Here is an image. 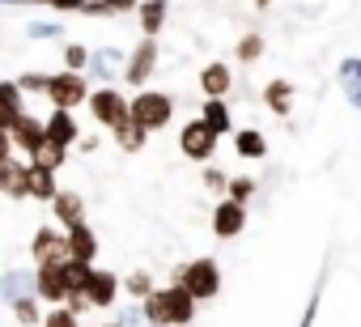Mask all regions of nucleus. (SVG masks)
I'll list each match as a JSON object with an SVG mask.
<instances>
[{"label": "nucleus", "instance_id": "obj_1", "mask_svg": "<svg viewBox=\"0 0 361 327\" xmlns=\"http://www.w3.org/2000/svg\"><path fill=\"white\" fill-rule=\"evenodd\" d=\"M140 306H145V314H149L153 327H188V323L196 319V306H200V302L174 280V285H161V289H157L153 297H145Z\"/></svg>", "mask_w": 361, "mask_h": 327}, {"label": "nucleus", "instance_id": "obj_2", "mask_svg": "<svg viewBox=\"0 0 361 327\" xmlns=\"http://www.w3.org/2000/svg\"><path fill=\"white\" fill-rule=\"evenodd\" d=\"M174 280L183 285L196 302H213V297L221 293V264H217L213 255H200V259H192V264L178 268Z\"/></svg>", "mask_w": 361, "mask_h": 327}, {"label": "nucleus", "instance_id": "obj_3", "mask_svg": "<svg viewBox=\"0 0 361 327\" xmlns=\"http://www.w3.org/2000/svg\"><path fill=\"white\" fill-rule=\"evenodd\" d=\"M132 119H136L140 128H149V132H161V128H170V119H174V98L161 94V90H136V98H132Z\"/></svg>", "mask_w": 361, "mask_h": 327}, {"label": "nucleus", "instance_id": "obj_4", "mask_svg": "<svg viewBox=\"0 0 361 327\" xmlns=\"http://www.w3.org/2000/svg\"><path fill=\"white\" fill-rule=\"evenodd\" d=\"M90 77L85 73H73V68H64V73H56L51 77V85H47V102H51V111H77L81 102H90Z\"/></svg>", "mask_w": 361, "mask_h": 327}, {"label": "nucleus", "instance_id": "obj_5", "mask_svg": "<svg viewBox=\"0 0 361 327\" xmlns=\"http://www.w3.org/2000/svg\"><path fill=\"white\" fill-rule=\"evenodd\" d=\"M90 115H94V123H102V128H119V123H128L132 119V98H123L115 85H102V90H94L90 94Z\"/></svg>", "mask_w": 361, "mask_h": 327}, {"label": "nucleus", "instance_id": "obj_6", "mask_svg": "<svg viewBox=\"0 0 361 327\" xmlns=\"http://www.w3.org/2000/svg\"><path fill=\"white\" fill-rule=\"evenodd\" d=\"M217 132L204 123V119H192V123H183V132H178V149H183V157L188 161H209L213 153H217Z\"/></svg>", "mask_w": 361, "mask_h": 327}, {"label": "nucleus", "instance_id": "obj_7", "mask_svg": "<svg viewBox=\"0 0 361 327\" xmlns=\"http://www.w3.org/2000/svg\"><path fill=\"white\" fill-rule=\"evenodd\" d=\"M157 39H140L136 43V51L123 60V81L132 85V90H140V85H149L153 81V68H157Z\"/></svg>", "mask_w": 361, "mask_h": 327}, {"label": "nucleus", "instance_id": "obj_8", "mask_svg": "<svg viewBox=\"0 0 361 327\" xmlns=\"http://www.w3.org/2000/svg\"><path fill=\"white\" fill-rule=\"evenodd\" d=\"M30 255L35 264H60L68 259V230L64 226H39L30 238Z\"/></svg>", "mask_w": 361, "mask_h": 327}, {"label": "nucleus", "instance_id": "obj_9", "mask_svg": "<svg viewBox=\"0 0 361 327\" xmlns=\"http://www.w3.org/2000/svg\"><path fill=\"white\" fill-rule=\"evenodd\" d=\"M5 140H9V149H18V153H26V157H35V149L47 140V119H35L30 111L5 132Z\"/></svg>", "mask_w": 361, "mask_h": 327}, {"label": "nucleus", "instance_id": "obj_10", "mask_svg": "<svg viewBox=\"0 0 361 327\" xmlns=\"http://www.w3.org/2000/svg\"><path fill=\"white\" fill-rule=\"evenodd\" d=\"M35 293H39L47 306H64V302H68L64 259H60V264H39V268H35Z\"/></svg>", "mask_w": 361, "mask_h": 327}, {"label": "nucleus", "instance_id": "obj_11", "mask_svg": "<svg viewBox=\"0 0 361 327\" xmlns=\"http://www.w3.org/2000/svg\"><path fill=\"white\" fill-rule=\"evenodd\" d=\"M119 293H123V276H115L111 268H94V272H90L85 297H90V306H94V310H111Z\"/></svg>", "mask_w": 361, "mask_h": 327}, {"label": "nucleus", "instance_id": "obj_12", "mask_svg": "<svg viewBox=\"0 0 361 327\" xmlns=\"http://www.w3.org/2000/svg\"><path fill=\"white\" fill-rule=\"evenodd\" d=\"M0 187H5L9 200H26L30 196V161L5 153V161H0Z\"/></svg>", "mask_w": 361, "mask_h": 327}, {"label": "nucleus", "instance_id": "obj_13", "mask_svg": "<svg viewBox=\"0 0 361 327\" xmlns=\"http://www.w3.org/2000/svg\"><path fill=\"white\" fill-rule=\"evenodd\" d=\"M243 230H247V204L234 200V196H226V200L213 209V234H217V238H238Z\"/></svg>", "mask_w": 361, "mask_h": 327}, {"label": "nucleus", "instance_id": "obj_14", "mask_svg": "<svg viewBox=\"0 0 361 327\" xmlns=\"http://www.w3.org/2000/svg\"><path fill=\"white\" fill-rule=\"evenodd\" d=\"M200 90H204V98H226V94L234 90V73H230V64H221V60L204 64V73H200Z\"/></svg>", "mask_w": 361, "mask_h": 327}, {"label": "nucleus", "instance_id": "obj_15", "mask_svg": "<svg viewBox=\"0 0 361 327\" xmlns=\"http://www.w3.org/2000/svg\"><path fill=\"white\" fill-rule=\"evenodd\" d=\"M51 217H56V226L73 230V226L85 221V200H81L77 192H60V196L51 200Z\"/></svg>", "mask_w": 361, "mask_h": 327}, {"label": "nucleus", "instance_id": "obj_16", "mask_svg": "<svg viewBox=\"0 0 361 327\" xmlns=\"http://www.w3.org/2000/svg\"><path fill=\"white\" fill-rule=\"evenodd\" d=\"M68 259H81V264H94L98 259V234H94V226H73L68 230Z\"/></svg>", "mask_w": 361, "mask_h": 327}, {"label": "nucleus", "instance_id": "obj_17", "mask_svg": "<svg viewBox=\"0 0 361 327\" xmlns=\"http://www.w3.org/2000/svg\"><path fill=\"white\" fill-rule=\"evenodd\" d=\"M170 0H140V9H136V22H140V30H145V39H157L161 35V26H166V9Z\"/></svg>", "mask_w": 361, "mask_h": 327}, {"label": "nucleus", "instance_id": "obj_18", "mask_svg": "<svg viewBox=\"0 0 361 327\" xmlns=\"http://www.w3.org/2000/svg\"><path fill=\"white\" fill-rule=\"evenodd\" d=\"M47 140H56V144H77L81 140V128H77L73 111H51L47 115Z\"/></svg>", "mask_w": 361, "mask_h": 327}, {"label": "nucleus", "instance_id": "obj_19", "mask_svg": "<svg viewBox=\"0 0 361 327\" xmlns=\"http://www.w3.org/2000/svg\"><path fill=\"white\" fill-rule=\"evenodd\" d=\"M9 314H13V323H18V327H43V319H47V310H43V297H39V293L9 302Z\"/></svg>", "mask_w": 361, "mask_h": 327}, {"label": "nucleus", "instance_id": "obj_20", "mask_svg": "<svg viewBox=\"0 0 361 327\" xmlns=\"http://www.w3.org/2000/svg\"><path fill=\"white\" fill-rule=\"evenodd\" d=\"M30 293H35V272L9 268L5 276H0V297H5V306H9V302H18V297H30Z\"/></svg>", "mask_w": 361, "mask_h": 327}, {"label": "nucleus", "instance_id": "obj_21", "mask_svg": "<svg viewBox=\"0 0 361 327\" xmlns=\"http://www.w3.org/2000/svg\"><path fill=\"white\" fill-rule=\"evenodd\" d=\"M217 136H234L238 128H234V115H230V106H226V98H204V115H200Z\"/></svg>", "mask_w": 361, "mask_h": 327}, {"label": "nucleus", "instance_id": "obj_22", "mask_svg": "<svg viewBox=\"0 0 361 327\" xmlns=\"http://www.w3.org/2000/svg\"><path fill=\"white\" fill-rule=\"evenodd\" d=\"M123 56L115 51V47H106V51H94L90 56V68H85V77L90 81H98V85H106L111 77H123V73H115V64H119Z\"/></svg>", "mask_w": 361, "mask_h": 327}, {"label": "nucleus", "instance_id": "obj_23", "mask_svg": "<svg viewBox=\"0 0 361 327\" xmlns=\"http://www.w3.org/2000/svg\"><path fill=\"white\" fill-rule=\"evenodd\" d=\"M60 196V183H56V171H43V166H30V200L39 204H51Z\"/></svg>", "mask_w": 361, "mask_h": 327}, {"label": "nucleus", "instance_id": "obj_24", "mask_svg": "<svg viewBox=\"0 0 361 327\" xmlns=\"http://www.w3.org/2000/svg\"><path fill=\"white\" fill-rule=\"evenodd\" d=\"M234 149H238V157H268V136L264 132H255V128H238L234 132Z\"/></svg>", "mask_w": 361, "mask_h": 327}, {"label": "nucleus", "instance_id": "obj_25", "mask_svg": "<svg viewBox=\"0 0 361 327\" xmlns=\"http://www.w3.org/2000/svg\"><path fill=\"white\" fill-rule=\"evenodd\" d=\"M30 166H43V171H60L64 161H68V144H56V140H43L35 149V157H26Z\"/></svg>", "mask_w": 361, "mask_h": 327}, {"label": "nucleus", "instance_id": "obj_26", "mask_svg": "<svg viewBox=\"0 0 361 327\" xmlns=\"http://www.w3.org/2000/svg\"><path fill=\"white\" fill-rule=\"evenodd\" d=\"M145 140H149V128H140L136 119H128V123H119V128H115V144H119L123 153H140V149H145Z\"/></svg>", "mask_w": 361, "mask_h": 327}, {"label": "nucleus", "instance_id": "obj_27", "mask_svg": "<svg viewBox=\"0 0 361 327\" xmlns=\"http://www.w3.org/2000/svg\"><path fill=\"white\" fill-rule=\"evenodd\" d=\"M264 98H268V106H272L276 115H289V111H293V85L281 81V77L264 85Z\"/></svg>", "mask_w": 361, "mask_h": 327}, {"label": "nucleus", "instance_id": "obj_28", "mask_svg": "<svg viewBox=\"0 0 361 327\" xmlns=\"http://www.w3.org/2000/svg\"><path fill=\"white\" fill-rule=\"evenodd\" d=\"M22 94H26V90L18 85V77H13V81H5V132H9V128L22 119V115H26V106H22Z\"/></svg>", "mask_w": 361, "mask_h": 327}, {"label": "nucleus", "instance_id": "obj_29", "mask_svg": "<svg viewBox=\"0 0 361 327\" xmlns=\"http://www.w3.org/2000/svg\"><path fill=\"white\" fill-rule=\"evenodd\" d=\"M123 293H128L132 302H145V297L157 293V285H153L149 272H128V276H123Z\"/></svg>", "mask_w": 361, "mask_h": 327}, {"label": "nucleus", "instance_id": "obj_30", "mask_svg": "<svg viewBox=\"0 0 361 327\" xmlns=\"http://www.w3.org/2000/svg\"><path fill=\"white\" fill-rule=\"evenodd\" d=\"M132 9H140V0H90L85 5V13L90 18H115V13H132Z\"/></svg>", "mask_w": 361, "mask_h": 327}, {"label": "nucleus", "instance_id": "obj_31", "mask_svg": "<svg viewBox=\"0 0 361 327\" xmlns=\"http://www.w3.org/2000/svg\"><path fill=\"white\" fill-rule=\"evenodd\" d=\"M43 327H81V310H73L68 302L64 306H51L47 319H43Z\"/></svg>", "mask_w": 361, "mask_h": 327}, {"label": "nucleus", "instance_id": "obj_32", "mask_svg": "<svg viewBox=\"0 0 361 327\" xmlns=\"http://www.w3.org/2000/svg\"><path fill=\"white\" fill-rule=\"evenodd\" d=\"M90 56H94V51H85L81 43H64V68L85 73V68H90Z\"/></svg>", "mask_w": 361, "mask_h": 327}, {"label": "nucleus", "instance_id": "obj_33", "mask_svg": "<svg viewBox=\"0 0 361 327\" xmlns=\"http://www.w3.org/2000/svg\"><path fill=\"white\" fill-rule=\"evenodd\" d=\"M264 56V39L259 35H247L243 43H238V64H255Z\"/></svg>", "mask_w": 361, "mask_h": 327}, {"label": "nucleus", "instance_id": "obj_34", "mask_svg": "<svg viewBox=\"0 0 361 327\" xmlns=\"http://www.w3.org/2000/svg\"><path fill=\"white\" fill-rule=\"evenodd\" d=\"M30 5L56 9V13H85V5H90V0H30Z\"/></svg>", "mask_w": 361, "mask_h": 327}, {"label": "nucleus", "instance_id": "obj_35", "mask_svg": "<svg viewBox=\"0 0 361 327\" xmlns=\"http://www.w3.org/2000/svg\"><path fill=\"white\" fill-rule=\"evenodd\" d=\"M18 85H22L26 94H47L51 77H47V73H22V77H18Z\"/></svg>", "mask_w": 361, "mask_h": 327}, {"label": "nucleus", "instance_id": "obj_36", "mask_svg": "<svg viewBox=\"0 0 361 327\" xmlns=\"http://www.w3.org/2000/svg\"><path fill=\"white\" fill-rule=\"evenodd\" d=\"M26 35H30V39H60V35H64V26H60V22H30V26H26Z\"/></svg>", "mask_w": 361, "mask_h": 327}, {"label": "nucleus", "instance_id": "obj_37", "mask_svg": "<svg viewBox=\"0 0 361 327\" xmlns=\"http://www.w3.org/2000/svg\"><path fill=\"white\" fill-rule=\"evenodd\" d=\"M226 196H234V200H243V204H247V200L255 196V179H247V175L230 179V192H226Z\"/></svg>", "mask_w": 361, "mask_h": 327}, {"label": "nucleus", "instance_id": "obj_38", "mask_svg": "<svg viewBox=\"0 0 361 327\" xmlns=\"http://www.w3.org/2000/svg\"><path fill=\"white\" fill-rule=\"evenodd\" d=\"M319 302H323V280L314 285V293H310V302H306V310H302V319H298V327H314V314H319Z\"/></svg>", "mask_w": 361, "mask_h": 327}, {"label": "nucleus", "instance_id": "obj_39", "mask_svg": "<svg viewBox=\"0 0 361 327\" xmlns=\"http://www.w3.org/2000/svg\"><path fill=\"white\" fill-rule=\"evenodd\" d=\"M119 327H153V323H149L145 306H132V310H123V314H119Z\"/></svg>", "mask_w": 361, "mask_h": 327}, {"label": "nucleus", "instance_id": "obj_40", "mask_svg": "<svg viewBox=\"0 0 361 327\" xmlns=\"http://www.w3.org/2000/svg\"><path fill=\"white\" fill-rule=\"evenodd\" d=\"M357 77H361V56L340 60V85H344V81H357Z\"/></svg>", "mask_w": 361, "mask_h": 327}, {"label": "nucleus", "instance_id": "obj_41", "mask_svg": "<svg viewBox=\"0 0 361 327\" xmlns=\"http://www.w3.org/2000/svg\"><path fill=\"white\" fill-rule=\"evenodd\" d=\"M204 183H209L213 192H230V175H221L217 166H209V171H204Z\"/></svg>", "mask_w": 361, "mask_h": 327}, {"label": "nucleus", "instance_id": "obj_42", "mask_svg": "<svg viewBox=\"0 0 361 327\" xmlns=\"http://www.w3.org/2000/svg\"><path fill=\"white\" fill-rule=\"evenodd\" d=\"M344 98L361 111V77H357V81H344Z\"/></svg>", "mask_w": 361, "mask_h": 327}, {"label": "nucleus", "instance_id": "obj_43", "mask_svg": "<svg viewBox=\"0 0 361 327\" xmlns=\"http://www.w3.org/2000/svg\"><path fill=\"white\" fill-rule=\"evenodd\" d=\"M98 144H102V140H98V136H81V140H77V149H81V153H94V149H98Z\"/></svg>", "mask_w": 361, "mask_h": 327}, {"label": "nucleus", "instance_id": "obj_44", "mask_svg": "<svg viewBox=\"0 0 361 327\" xmlns=\"http://www.w3.org/2000/svg\"><path fill=\"white\" fill-rule=\"evenodd\" d=\"M251 5H255V9H272V0H251Z\"/></svg>", "mask_w": 361, "mask_h": 327}, {"label": "nucleus", "instance_id": "obj_45", "mask_svg": "<svg viewBox=\"0 0 361 327\" xmlns=\"http://www.w3.org/2000/svg\"><path fill=\"white\" fill-rule=\"evenodd\" d=\"M102 327H119V319H115V323H102Z\"/></svg>", "mask_w": 361, "mask_h": 327}, {"label": "nucleus", "instance_id": "obj_46", "mask_svg": "<svg viewBox=\"0 0 361 327\" xmlns=\"http://www.w3.org/2000/svg\"><path fill=\"white\" fill-rule=\"evenodd\" d=\"M13 327H18V323H13Z\"/></svg>", "mask_w": 361, "mask_h": 327}]
</instances>
